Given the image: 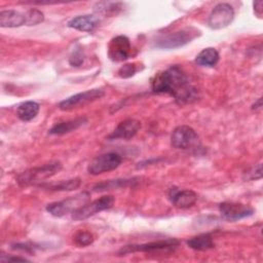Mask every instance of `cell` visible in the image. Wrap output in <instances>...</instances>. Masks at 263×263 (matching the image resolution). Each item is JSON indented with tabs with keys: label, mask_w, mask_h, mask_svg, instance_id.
<instances>
[{
	"label": "cell",
	"mask_w": 263,
	"mask_h": 263,
	"mask_svg": "<svg viewBox=\"0 0 263 263\" xmlns=\"http://www.w3.org/2000/svg\"><path fill=\"white\" fill-rule=\"evenodd\" d=\"M243 178L246 180H257L262 178V164L259 163L256 166H253L246 171Z\"/></svg>",
	"instance_id": "24"
},
{
	"label": "cell",
	"mask_w": 263,
	"mask_h": 263,
	"mask_svg": "<svg viewBox=\"0 0 263 263\" xmlns=\"http://www.w3.org/2000/svg\"><path fill=\"white\" fill-rule=\"evenodd\" d=\"M262 7H263V1L259 0V1L254 2V11L258 17L262 16V12H263Z\"/></svg>",
	"instance_id": "27"
},
{
	"label": "cell",
	"mask_w": 263,
	"mask_h": 263,
	"mask_svg": "<svg viewBox=\"0 0 263 263\" xmlns=\"http://www.w3.org/2000/svg\"><path fill=\"white\" fill-rule=\"evenodd\" d=\"M114 204V197L112 195H104L93 201L87 202L81 208L72 213L73 220H85L95 214L108 210Z\"/></svg>",
	"instance_id": "8"
},
{
	"label": "cell",
	"mask_w": 263,
	"mask_h": 263,
	"mask_svg": "<svg viewBox=\"0 0 263 263\" xmlns=\"http://www.w3.org/2000/svg\"><path fill=\"white\" fill-rule=\"evenodd\" d=\"M122 159L121 156L115 152H108L96 157L87 166V172L90 175L97 176L106 172L117 168Z\"/></svg>",
	"instance_id": "9"
},
{
	"label": "cell",
	"mask_w": 263,
	"mask_h": 263,
	"mask_svg": "<svg viewBox=\"0 0 263 263\" xmlns=\"http://www.w3.org/2000/svg\"><path fill=\"white\" fill-rule=\"evenodd\" d=\"M25 14H26V21H27L26 25H28V26L38 25V24L42 23L44 20L43 12L36 8H31V9L27 10L25 12Z\"/></svg>",
	"instance_id": "23"
},
{
	"label": "cell",
	"mask_w": 263,
	"mask_h": 263,
	"mask_svg": "<svg viewBox=\"0 0 263 263\" xmlns=\"http://www.w3.org/2000/svg\"><path fill=\"white\" fill-rule=\"evenodd\" d=\"M83 61H84V53L81 50V48L75 49L69 59V63L73 67H79L83 63Z\"/></svg>",
	"instance_id": "26"
},
{
	"label": "cell",
	"mask_w": 263,
	"mask_h": 263,
	"mask_svg": "<svg viewBox=\"0 0 263 263\" xmlns=\"http://www.w3.org/2000/svg\"><path fill=\"white\" fill-rule=\"evenodd\" d=\"M89 199L88 192H81L75 196L68 197L61 201H55L47 204L46 211L54 217H63L69 213H73L77 209L87 203Z\"/></svg>",
	"instance_id": "4"
},
{
	"label": "cell",
	"mask_w": 263,
	"mask_h": 263,
	"mask_svg": "<svg viewBox=\"0 0 263 263\" xmlns=\"http://www.w3.org/2000/svg\"><path fill=\"white\" fill-rule=\"evenodd\" d=\"M221 216L230 222H235L254 214V209L250 205L238 202H222L219 205Z\"/></svg>",
	"instance_id": "12"
},
{
	"label": "cell",
	"mask_w": 263,
	"mask_h": 263,
	"mask_svg": "<svg viewBox=\"0 0 263 263\" xmlns=\"http://www.w3.org/2000/svg\"><path fill=\"white\" fill-rule=\"evenodd\" d=\"M93 235L92 233L85 231V230H80L75 233L73 236V241L75 242L76 246L78 247H86L89 246L93 242Z\"/></svg>",
	"instance_id": "22"
},
{
	"label": "cell",
	"mask_w": 263,
	"mask_h": 263,
	"mask_svg": "<svg viewBox=\"0 0 263 263\" xmlns=\"http://www.w3.org/2000/svg\"><path fill=\"white\" fill-rule=\"evenodd\" d=\"M132 53L130 41L126 36L119 35L112 38L108 44V57L113 62H122Z\"/></svg>",
	"instance_id": "11"
},
{
	"label": "cell",
	"mask_w": 263,
	"mask_h": 263,
	"mask_svg": "<svg viewBox=\"0 0 263 263\" xmlns=\"http://www.w3.org/2000/svg\"><path fill=\"white\" fill-rule=\"evenodd\" d=\"M1 261L2 262H6V261H28L26 258H22V257H12V256H8L5 258V256L1 255Z\"/></svg>",
	"instance_id": "28"
},
{
	"label": "cell",
	"mask_w": 263,
	"mask_h": 263,
	"mask_svg": "<svg viewBox=\"0 0 263 263\" xmlns=\"http://www.w3.org/2000/svg\"><path fill=\"white\" fill-rule=\"evenodd\" d=\"M136 72H137V66L135 63L125 64L118 70V75L122 78H128L134 76Z\"/></svg>",
	"instance_id": "25"
},
{
	"label": "cell",
	"mask_w": 263,
	"mask_h": 263,
	"mask_svg": "<svg viewBox=\"0 0 263 263\" xmlns=\"http://www.w3.org/2000/svg\"><path fill=\"white\" fill-rule=\"evenodd\" d=\"M99 24V20L97 16L91 14H84V15H77L71 18L67 26L69 28L76 29L81 32H91L96 29Z\"/></svg>",
	"instance_id": "16"
},
{
	"label": "cell",
	"mask_w": 263,
	"mask_h": 263,
	"mask_svg": "<svg viewBox=\"0 0 263 263\" xmlns=\"http://www.w3.org/2000/svg\"><path fill=\"white\" fill-rule=\"evenodd\" d=\"M61 170L62 163L59 161L46 163L41 166L32 167L21 173L16 178V182L21 187H27L30 185H40V183L54 176Z\"/></svg>",
	"instance_id": "2"
},
{
	"label": "cell",
	"mask_w": 263,
	"mask_h": 263,
	"mask_svg": "<svg viewBox=\"0 0 263 263\" xmlns=\"http://www.w3.org/2000/svg\"><path fill=\"white\" fill-rule=\"evenodd\" d=\"M81 184V180L79 178H74L70 180H65V181H60L58 183L49 184V185H41L43 187H46L50 190H55V191H72L77 189Z\"/></svg>",
	"instance_id": "21"
},
{
	"label": "cell",
	"mask_w": 263,
	"mask_h": 263,
	"mask_svg": "<svg viewBox=\"0 0 263 263\" xmlns=\"http://www.w3.org/2000/svg\"><path fill=\"white\" fill-rule=\"evenodd\" d=\"M151 89L154 93H168L180 104L190 103L198 96L197 88L178 65L155 74L151 80Z\"/></svg>",
	"instance_id": "1"
},
{
	"label": "cell",
	"mask_w": 263,
	"mask_h": 263,
	"mask_svg": "<svg viewBox=\"0 0 263 263\" xmlns=\"http://www.w3.org/2000/svg\"><path fill=\"white\" fill-rule=\"evenodd\" d=\"M40 105L34 101H26L20 104L16 108L17 117L25 122L31 121L39 113Z\"/></svg>",
	"instance_id": "18"
},
{
	"label": "cell",
	"mask_w": 263,
	"mask_h": 263,
	"mask_svg": "<svg viewBox=\"0 0 263 263\" xmlns=\"http://www.w3.org/2000/svg\"><path fill=\"white\" fill-rule=\"evenodd\" d=\"M179 246V240L176 238H166L157 241H151L146 243H136L128 245L122 247L119 251V255H126L135 252H144V253H152L159 251H172L175 250Z\"/></svg>",
	"instance_id": "5"
},
{
	"label": "cell",
	"mask_w": 263,
	"mask_h": 263,
	"mask_svg": "<svg viewBox=\"0 0 263 263\" xmlns=\"http://www.w3.org/2000/svg\"><path fill=\"white\" fill-rule=\"evenodd\" d=\"M200 35V31L194 27H186L175 32L160 36L155 41V46L164 49L178 48L191 42Z\"/></svg>",
	"instance_id": "3"
},
{
	"label": "cell",
	"mask_w": 263,
	"mask_h": 263,
	"mask_svg": "<svg viewBox=\"0 0 263 263\" xmlns=\"http://www.w3.org/2000/svg\"><path fill=\"white\" fill-rule=\"evenodd\" d=\"M105 92L101 88L88 89L63 100L62 102L59 103V109L62 111H71L73 109L83 107L93 101H97L103 98Z\"/></svg>",
	"instance_id": "6"
},
{
	"label": "cell",
	"mask_w": 263,
	"mask_h": 263,
	"mask_svg": "<svg viewBox=\"0 0 263 263\" xmlns=\"http://www.w3.org/2000/svg\"><path fill=\"white\" fill-rule=\"evenodd\" d=\"M187 246L195 251H208L210 249H213L215 247V243L210 234L203 233L188 239Z\"/></svg>",
	"instance_id": "20"
},
{
	"label": "cell",
	"mask_w": 263,
	"mask_h": 263,
	"mask_svg": "<svg viewBox=\"0 0 263 263\" xmlns=\"http://www.w3.org/2000/svg\"><path fill=\"white\" fill-rule=\"evenodd\" d=\"M234 17V10L228 3H219L211 11L208 20V24L211 29L220 30L232 22Z\"/></svg>",
	"instance_id": "10"
},
{
	"label": "cell",
	"mask_w": 263,
	"mask_h": 263,
	"mask_svg": "<svg viewBox=\"0 0 263 263\" xmlns=\"http://www.w3.org/2000/svg\"><path fill=\"white\" fill-rule=\"evenodd\" d=\"M171 143L172 146L177 149H196L199 146V138L192 127L188 125H180L174 129L171 137Z\"/></svg>",
	"instance_id": "7"
},
{
	"label": "cell",
	"mask_w": 263,
	"mask_h": 263,
	"mask_svg": "<svg viewBox=\"0 0 263 263\" xmlns=\"http://www.w3.org/2000/svg\"><path fill=\"white\" fill-rule=\"evenodd\" d=\"M86 118L85 117H78L75 119H71V120H67V121H63V122H59L57 124H54L49 130L48 133L50 135H58V136H62L68 133H71L77 128H79L80 126H82L83 124L86 123Z\"/></svg>",
	"instance_id": "17"
},
{
	"label": "cell",
	"mask_w": 263,
	"mask_h": 263,
	"mask_svg": "<svg viewBox=\"0 0 263 263\" xmlns=\"http://www.w3.org/2000/svg\"><path fill=\"white\" fill-rule=\"evenodd\" d=\"M141 128V122L136 119H125L121 121L115 129L108 136L109 140H115V139H123V140H129L133 137L136 136V134Z\"/></svg>",
	"instance_id": "13"
},
{
	"label": "cell",
	"mask_w": 263,
	"mask_h": 263,
	"mask_svg": "<svg viewBox=\"0 0 263 263\" xmlns=\"http://www.w3.org/2000/svg\"><path fill=\"white\" fill-rule=\"evenodd\" d=\"M26 14L20 11L8 9L0 12V26L2 28H17L26 25Z\"/></svg>",
	"instance_id": "15"
},
{
	"label": "cell",
	"mask_w": 263,
	"mask_h": 263,
	"mask_svg": "<svg viewBox=\"0 0 263 263\" xmlns=\"http://www.w3.org/2000/svg\"><path fill=\"white\" fill-rule=\"evenodd\" d=\"M219 61V52L214 47L202 49L195 58V63L202 67H213Z\"/></svg>",
	"instance_id": "19"
},
{
	"label": "cell",
	"mask_w": 263,
	"mask_h": 263,
	"mask_svg": "<svg viewBox=\"0 0 263 263\" xmlns=\"http://www.w3.org/2000/svg\"><path fill=\"white\" fill-rule=\"evenodd\" d=\"M170 199L175 206L179 209H188L196 202L197 195L194 191L189 189L177 190L172 188L170 191Z\"/></svg>",
	"instance_id": "14"
}]
</instances>
